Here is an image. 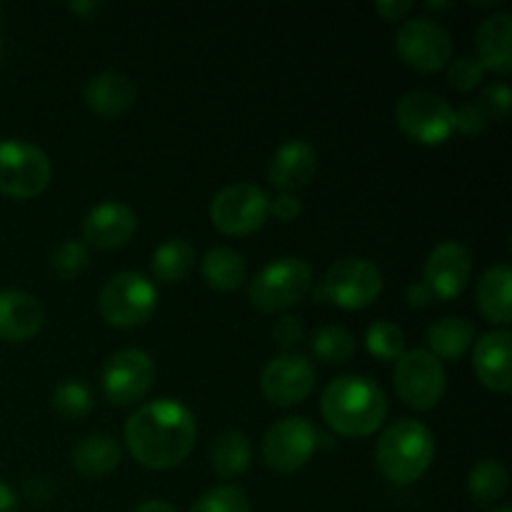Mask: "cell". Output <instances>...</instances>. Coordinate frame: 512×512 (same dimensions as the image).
Returning <instances> with one entry per match:
<instances>
[{
    "label": "cell",
    "instance_id": "obj_29",
    "mask_svg": "<svg viewBox=\"0 0 512 512\" xmlns=\"http://www.w3.org/2000/svg\"><path fill=\"white\" fill-rule=\"evenodd\" d=\"M310 350L318 360L328 365H343L355 355V338L345 328L338 325H325L310 340Z\"/></svg>",
    "mask_w": 512,
    "mask_h": 512
},
{
    "label": "cell",
    "instance_id": "obj_5",
    "mask_svg": "<svg viewBox=\"0 0 512 512\" xmlns=\"http://www.w3.org/2000/svg\"><path fill=\"white\" fill-rule=\"evenodd\" d=\"M313 270L303 258H278L250 283V303L263 313H283L308 295Z\"/></svg>",
    "mask_w": 512,
    "mask_h": 512
},
{
    "label": "cell",
    "instance_id": "obj_31",
    "mask_svg": "<svg viewBox=\"0 0 512 512\" xmlns=\"http://www.w3.org/2000/svg\"><path fill=\"white\" fill-rule=\"evenodd\" d=\"M53 408L55 413L63 415V418L78 420L90 413L93 398H90V390L85 388L80 380H65V383H60L58 388H55Z\"/></svg>",
    "mask_w": 512,
    "mask_h": 512
},
{
    "label": "cell",
    "instance_id": "obj_3",
    "mask_svg": "<svg viewBox=\"0 0 512 512\" xmlns=\"http://www.w3.org/2000/svg\"><path fill=\"white\" fill-rule=\"evenodd\" d=\"M435 458V438L420 420H398L380 435L375 463L395 485H410L423 478Z\"/></svg>",
    "mask_w": 512,
    "mask_h": 512
},
{
    "label": "cell",
    "instance_id": "obj_11",
    "mask_svg": "<svg viewBox=\"0 0 512 512\" xmlns=\"http://www.w3.org/2000/svg\"><path fill=\"white\" fill-rule=\"evenodd\" d=\"M325 300L343 310H363L383 293L380 268L368 258H343L325 273Z\"/></svg>",
    "mask_w": 512,
    "mask_h": 512
},
{
    "label": "cell",
    "instance_id": "obj_8",
    "mask_svg": "<svg viewBox=\"0 0 512 512\" xmlns=\"http://www.w3.org/2000/svg\"><path fill=\"white\" fill-rule=\"evenodd\" d=\"M270 215V198L263 188L253 183H233L220 190L210 203V220L225 235L255 233Z\"/></svg>",
    "mask_w": 512,
    "mask_h": 512
},
{
    "label": "cell",
    "instance_id": "obj_28",
    "mask_svg": "<svg viewBox=\"0 0 512 512\" xmlns=\"http://www.w3.org/2000/svg\"><path fill=\"white\" fill-rule=\"evenodd\" d=\"M195 263V248L183 238L165 240L150 258V268L160 283H178Z\"/></svg>",
    "mask_w": 512,
    "mask_h": 512
},
{
    "label": "cell",
    "instance_id": "obj_16",
    "mask_svg": "<svg viewBox=\"0 0 512 512\" xmlns=\"http://www.w3.org/2000/svg\"><path fill=\"white\" fill-rule=\"evenodd\" d=\"M138 230V215L125 203H100L85 215L83 238L85 243L100 250L123 248Z\"/></svg>",
    "mask_w": 512,
    "mask_h": 512
},
{
    "label": "cell",
    "instance_id": "obj_40",
    "mask_svg": "<svg viewBox=\"0 0 512 512\" xmlns=\"http://www.w3.org/2000/svg\"><path fill=\"white\" fill-rule=\"evenodd\" d=\"M410 8H413V5H410V3H395V0H393V3L383 0V3L375 5V10H378V13L383 15L385 20H400L405 13H408Z\"/></svg>",
    "mask_w": 512,
    "mask_h": 512
},
{
    "label": "cell",
    "instance_id": "obj_44",
    "mask_svg": "<svg viewBox=\"0 0 512 512\" xmlns=\"http://www.w3.org/2000/svg\"><path fill=\"white\" fill-rule=\"evenodd\" d=\"M493 512H512V508H508V505H503V508H495Z\"/></svg>",
    "mask_w": 512,
    "mask_h": 512
},
{
    "label": "cell",
    "instance_id": "obj_34",
    "mask_svg": "<svg viewBox=\"0 0 512 512\" xmlns=\"http://www.w3.org/2000/svg\"><path fill=\"white\" fill-rule=\"evenodd\" d=\"M448 65V83L453 85L455 90L468 93V90L478 88V85L483 83L485 68L480 65V60L475 58V55H460V58L450 60Z\"/></svg>",
    "mask_w": 512,
    "mask_h": 512
},
{
    "label": "cell",
    "instance_id": "obj_6",
    "mask_svg": "<svg viewBox=\"0 0 512 512\" xmlns=\"http://www.w3.org/2000/svg\"><path fill=\"white\" fill-rule=\"evenodd\" d=\"M393 383L398 398L413 410H433L448 388L443 363L423 348L405 350L395 360Z\"/></svg>",
    "mask_w": 512,
    "mask_h": 512
},
{
    "label": "cell",
    "instance_id": "obj_21",
    "mask_svg": "<svg viewBox=\"0 0 512 512\" xmlns=\"http://www.w3.org/2000/svg\"><path fill=\"white\" fill-rule=\"evenodd\" d=\"M478 55L485 70L505 75L512 68V18L508 13H493L480 23L478 35Z\"/></svg>",
    "mask_w": 512,
    "mask_h": 512
},
{
    "label": "cell",
    "instance_id": "obj_17",
    "mask_svg": "<svg viewBox=\"0 0 512 512\" xmlns=\"http://www.w3.org/2000/svg\"><path fill=\"white\" fill-rule=\"evenodd\" d=\"M318 170V153L305 140H288L275 150L268 168V180L280 193L293 195L305 188Z\"/></svg>",
    "mask_w": 512,
    "mask_h": 512
},
{
    "label": "cell",
    "instance_id": "obj_1",
    "mask_svg": "<svg viewBox=\"0 0 512 512\" xmlns=\"http://www.w3.org/2000/svg\"><path fill=\"white\" fill-rule=\"evenodd\" d=\"M198 425L180 400L158 398L135 410L125 423V445L148 470H170L195 448Z\"/></svg>",
    "mask_w": 512,
    "mask_h": 512
},
{
    "label": "cell",
    "instance_id": "obj_33",
    "mask_svg": "<svg viewBox=\"0 0 512 512\" xmlns=\"http://www.w3.org/2000/svg\"><path fill=\"white\" fill-rule=\"evenodd\" d=\"M90 263V253H88V245L80 243V240H65L63 245H58L50 258V268L53 273L58 275L60 280H73L88 268Z\"/></svg>",
    "mask_w": 512,
    "mask_h": 512
},
{
    "label": "cell",
    "instance_id": "obj_10",
    "mask_svg": "<svg viewBox=\"0 0 512 512\" xmlns=\"http://www.w3.org/2000/svg\"><path fill=\"white\" fill-rule=\"evenodd\" d=\"M395 120L420 145H440L453 133V108L430 90H410L395 105Z\"/></svg>",
    "mask_w": 512,
    "mask_h": 512
},
{
    "label": "cell",
    "instance_id": "obj_24",
    "mask_svg": "<svg viewBox=\"0 0 512 512\" xmlns=\"http://www.w3.org/2000/svg\"><path fill=\"white\" fill-rule=\"evenodd\" d=\"M475 340V325L465 318H440L425 333L428 353L443 360H460Z\"/></svg>",
    "mask_w": 512,
    "mask_h": 512
},
{
    "label": "cell",
    "instance_id": "obj_12",
    "mask_svg": "<svg viewBox=\"0 0 512 512\" xmlns=\"http://www.w3.org/2000/svg\"><path fill=\"white\" fill-rule=\"evenodd\" d=\"M318 448V430L305 418H283L263 438V460L275 473H295Z\"/></svg>",
    "mask_w": 512,
    "mask_h": 512
},
{
    "label": "cell",
    "instance_id": "obj_19",
    "mask_svg": "<svg viewBox=\"0 0 512 512\" xmlns=\"http://www.w3.org/2000/svg\"><path fill=\"white\" fill-rule=\"evenodd\" d=\"M45 310L38 298L23 290H0V340L23 343L40 333Z\"/></svg>",
    "mask_w": 512,
    "mask_h": 512
},
{
    "label": "cell",
    "instance_id": "obj_38",
    "mask_svg": "<svg viewBox=\"0 0 512 512\" xmlns=\"http://www.w3.org/2000/svg\"><path fill=\"white\" fill-rule=\"evenodd\" d=\"M270 210H273V215L278 220H283V223H290V220H295L300 213H303V203H300L295 195L280 193L278 198L270 203Z\"/></svg>",
    "mask_w": 512,
    "mask_h": 512
},
{
    "label": "cell",
    "instance_id": "obj_23",
    "mask_svg": "<svg viewBox=\"0 0 512 512\" xmlns=\"http://www.w3.org/2000/svg\"><path fill=\"white\" fill-rule=\"evenodd\" d=\"M478 308L490 323H512V273L508 265H493L478 283Z\"/></svg>",
    "mask_w": 512,
    "mask_h": 512
},
{
    "label": "cell",
    "instance_id": "obj_39",
    "mask_svg": "<svg viewBox=\"0 0 512 512\" xmlns=\"http://www.w3.org/2000/svg\"><path fill=\"white\" fill-rule=\"evenodd\" d=\"M405 298H408L410 308H425V305H430V300H435V295L430 293L428 285L420 280V283L408 285V290H405Z\"/></svg>",
    "mask_w": 512,
    "mask_h": 512
},
{
    "label": "cell",
    "instance_id": "obj_20",
    "mask_svg": "<svg viewBox=\"0 0 512 512\" xmlns=\"http://www.w3.org/2000/svg\"><path fill=\"white\" fill-rule=\"evenodd\" d=\"M135 98H138V90H135L133 80L125 78L123 73H113V70L98 73L85 85V105L100 118L123 115L125 110L133 108Z\"/></svg>",
    "mask_w": 512,
    "mask_h": 512
},
{
    "label": "cell",
    "instance_id": "obj_7",
    "mask_svg": "<svg viewBox=\"0 0 512 512\" xmlns=\"http://www.w3.org/2000/svg\"><path fill=\"white\" fill-rule=\"evenodd\" d=\"M53 178L48 155L25 140H0V193L8 198H35Z\"/></svg>",
    "mask_w": 512,
    "mask_h": 512
},
{
    "label": "cell",
    "instance_id": "obj_26",
    "mask_svg": "<svg viewBox=\"0 0 512 512\" xmlns=\"http://www.w3.org/2000/svg\"><path fill=\"white\" fill-rule=\"evenodd\" d=\"M250 440L238 430H228L215 438L210 445V468L220 475V478H235V475L245 473L250 468Z\"/></svg>",
    "mask_w": 512,
    "mask_h": 512
},
{
    "label": "cell",
    "instance_id": "obj_13",
    "mask_svg": "<svg viewBox=\"0 0 512 512\" xmlns=\"http://www.w3.org/2000/svg\"><path fill=\"white\" fill-rule=\"evenodd\" d=\"M155 380V365L145 350H118L103 368V393L118 408L133 405L148 395Z\"/></svg>",
    "mask_w": 512,
    "mask_h": 512
},
{
    "label": "cell",
    "instance_id": "obj_37",
    "mask_svg": "<svg viewBox=\"0 0 512 512\" xmlns=\"http://www.w3.org/2000/svg\"><path fill=\"white\" fill-rule=\"evenodd\" d=\"M303 335V320L295 318V315H285V318H280L273 328V338L280 348H293V345H298L300 340H303Z\"/></svg>",
    "mask_w": 512,
    "mask_h": 512
},
{
    "label": "cell",
    "instance_id": "obj_30",
    "mask_svg": "<svg viewBox=\"0 0 512 512\" xmlns=\"http://www.w3.org/2000/svg\"><path fill=\"white\" fill-rule=\"evenodd\" d=\"M365 348L373 358L383 360V363H393L405 353V333L400 325L390 323V320H375L368 330H365Z\"/></svg>",
    "mask_w": 512,
    "mask_h": 512
},
{
    "label": "cell",
    "instance_id": "obj_9",
    "mask_svg": "<svg viewBox=\"0 0 512 512\" xmlns=\"http://www.w3.org/2000/svg\"><path fill=\"white\" fill-rule=\"evenodd\" d=\"M395 48L405 65L420 73H438L453 60V35L430 18H410L395 35Z\"/></svg>",
    "mask_w": 512,
    "mask_h": 512
},
{
    "label": "cell",
    "instance_id": "obj_41",
    "mask_svg": "<svg viewBox=\"0 0 512 512\" xmlns=\"http://www.w3.org/2000/svg\"><path fill=\"white\" fill-rule=\"evenodd\" d=\"M18 505V495L13 493V488L0 480V512H18Z\"/></svg>",
    "mask_w": 512,
    "mask_h": 512
},
{
    "label": "cell",
    "instance_id": "obj_27",
    "mask_svg": "<svg viewBox=\"0 0 512 512\" xmlns=\"http://www.w3.org/2000/svg\"><path fill=\"white\" fill-rule=\"evenodd\" d=\"M508 470L498 460H480L468 475V495L475 505H495L505 493H508Z\"/></svg>",
    "mask_w": 512,
    "mask_h": 512
},
{
    "label": "cell",
    "instance_id": "obj_45",
    "mask_svg": "<svg viewBox=\"0 0 512 512\" xmlns=\"http://www.w3.org/2000/svg\"><path fill=\"white\" fill-rule=\"evenodd\" d=\"M0 55H3V40H0Z\"/></svg>",
    "mask_w": 512,
    "mask_h": 512
},
{
    "label": "cell",
    "instance_id": "obj_25",
    "mask_svg": "<svg viewBox=\"0 0 512 512\" xmlns=\"http://www.w3.org/2000/svg\"><path fill=\"white\" fill-rule=\"evenodd\" d=\"M200 273H203V280L210 288L220 290V293H230V290H238L245 283L248 265H245L243 255L235 253L233 248H213L205 253L203 263H200Z\"/></svg>",
    "mask_w": 512,
    "mask_h": 512
},
{
    "label": "cell",
    "instance_id": "obj_18",
    "mask_svg": "<svg viewBox=\"0 0 512 512\" xmlns=\"http://www.w3.org/2000/svg\"><path fill=\"white\" fill-rule=\"evenodd\" d=\"M510 330H490L475 343L473 368L480 383L493 393H508L512 388V368H510Z\"/></svg>",
    "mask_w": 512,
    "mask_h": 512
},
{
    "label": "cell",
    "instance_id": "obj_15",
    "mask_svg": "<svg viewBox=\"0 0 512 512\" xmlns=\"http://www.w3.org/2000/svg\"><path fill=\"white\" fill-rule=\"evenodd\" d=\"M470 273H473L470 250L463 243L448 240L438 245L425 260L423 283L438 300H453L468 288Z\"/></svg>",
    "mask_w": 512,
    "mask_h": 512
},
{
    "label": "cell",
    "instance_id": "obj_35",
    "mask_svg": "<svg viewBox=\"0 0 512 512\" xmlns=\"http://www.w3.org/2000/svg\"><path fill=\"white\" fill-rule=\"evenodd\" d=\"M480 108H483V113L488 115V118H495V120H505L510 113V105H512V95H510V88L503 83H495V85H488V88L483 90V95H480Z\"/></svg>",
    "mask_w": 512,
    "mask_h": 512
},
{
    "label": "cell",
    "instance_id": "obj_43",
    "mask_svg": "<svg viewBox=\"0 0 512 512\" xmlns=\"http://www.w3.org/2000/svg\"><path fill=\"white\" fill-rule=\"evenodd\" d=\"M100 8H103L100 3H70L68 5L70 13H78V15H93V13H98Z\"/></svg>",
    "mask_w": 512,
    "mask_h": 512
},
{
    "label": "cell",
    "instance_id": "obj_14",
    "mask_svg": "<svg viewBox=\"0 0 512 512\" xmlns=\"http://www.w3.org/2000/svg\"><path fill=\"white\" fill-rule=\"evenodd\" d=\"M315 388V370L305 355L283 353L270 360L260 373V390L265 400L280 408L298 405L313 393Z\"/></svg>",
    "mask_w": 512,
    "mask_h": 512
},
{
    "label": "cell",
    "instance_id": "obj_22",
    "mask_svg": "<svg viewBox=\"0 0 512 512\" xmlns=\"http://www.w3.org/2000/svg\"><path fill=\"white\" fill-rule=\"evenodd\" d=\"M123 460V448L113 435L93 433L85 435L70 453V465L85 478H103L113 473Z\"/></svg>",
    "mask_w": 512,
    "mask_h": 512
},
{
    "label": "cell",
    "instance_id": "obj_4",
    "mask_svg": "<svg viewBox=\"0 0 512 512\" xmlns=\"http://www.w3.org/2000/svg\"><path fill=\"white\" fill-rule=\"evenodd\" d=\"M100 315L113 328H138L153 318L158 308V288L143 273H115L100 290Z\"/></svg>",
    "mask_w": 512,
    "mask_h": 512
},
{
    "label": "cell",
    "instance_id": "obj_42",
    "mask_svg": "<svg viewBox=\"0 0 512 512\" xmlns=\"http://www.w3.org/2000/svg\"><path fill=\"white\" fill-rule=\"evenodd\" d=\"M135 512H178V510H175L170 503H165V500H148V503L138 505Z\"/></svg>",
    "mask_w": 512,
    "mask_h": 512
},
{
    "label": "cell",
    "instance_id": "obj_36",
    "mask_svg": "<svg viewBox=\"0 0 512 512\" xmlns=\"http://www.w3.org/2000/svg\"><path fill=\"white\" fill-rule=\"evenodd\" d=\"M485 125H488V115L483 113L478 103H465L458 110H453V130L468 135V138L483 133Z\"/></svg>",
    "mask_w": 512,
    "mask_h": 512
},
{
    "label": "cell",
    "instance_id": "obj_2",
    "mask_svg": "<svg viewBox=\"0 0 512 512\" xmlns=\"http://www.w3.org/2000/svg\"><path fill=\"white\" fill-rule=\"evenodd\" d=\"M323 420L345 438H368L383 425L388 415V398L383 388L363 375L335 378L320 400Z\"/></svg>",
    "mask_w": 512,
    "mask_h": 512
},
{
    "label": "cell",
    "instance_id": "obj_32",
    "mask_svg": "<svg viewBox=\"0 0 512 512\" xmlns=\"http://www.w3.org/2000/svg\"><path fill=\"white\" fill-rule=\"evenodd\" d=\"M190 512H250V500L238 485H218L200 495Z\"/></svg>",
    "mask_w": 512,
    "mask_h": 512
}]
</instances>
